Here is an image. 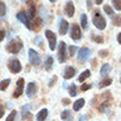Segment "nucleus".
I'll return each mask as SVG.
<instances>
[{"label":"nucleus","instance_id":"nucleus-21","mask_svg":"<svg viewBox=\"0 0 121 121\" xmlns=\"http://www.w3.org/2000/svg\"><path fill=\"white\" fill-rule=\"evenodd\" d=\"M89 76H90V70L89 69L84 70L83 73H82L79 76H78V82H79V83H83L84 80L87 79V78H88Z\"/></svg>","mask_w":121,"mask_h":121},{"label":"nucleus","instance_id":"nucleus-13","mask_svg":"<svg viewBox=\"0 0 121 121\" xmlns=\"http://www.w3.org/2000/svg\"><path fill=\"white\" fill-rule=\"evenodd\" d=\"M75 74H76V69L73 66H67L64 70V78L65 79H70V78H73L75 76Z\"/></svg>","mask_w":121,"mask_h":121},{"label":"nucleus","instance_id":"nucleus-6","mask_svg":"<svg viewBox=\"0 0 121 121\" xmlns=\"http://www.w3.org/2000/svg\"><path fill=\"white\" fill-rule=\"evenodd\" d=\"M29 60L32 65L38 66L41 64V57L36 51H34L33 48H29Z\"/></svg>","mask_w":121,"mask_h":121},{"label":"nucleus","instance_id":"nucleus-35","mask_svg":"<svg viewBox=\"0 0 121 121\" xmlns=\"http://www.w3.org/2000/svg\"><path fill=\"white\" fill-rule=\"evenodd\" d=\"M77 50H78V48H77L76 46H74V45H70L69 48H68V53H69V56H74V55H75V53L77 52Z\"/></svg>","mask_w":121,"mask_h":121},{"label":"nucleus","instance_id":"nucleus-20","mask_svg":"<svg viewBox=\"0 0 121 121\" xmlns=\"http://www.w3.org/2000/svg\"><path fill=\"white\" fill-rule=\"evenodd\" d=\"M29 18L30 20L32 19H34V16H35V6H34V3H33V1H31V0H29Z\"/></svg>","mask_w":121,"mask_h":121},{"label":"nucleus","instance_id":"nucleus-33","mask_svg":"<svg viewBox=\"0 0 121 121\" xmlns=\"http://www.w3.org/2000/svg\"><path fill=\"white\" fill-rule=\"evenodd\" d=\"M112 3H113V7H115L116 10L121 11V0H111Z\"/></svg>","mask_w":121,"mask_h":121},{"label":"nucleus","instance_id":"nucleus-25","mask_svg":"<svg viewBox=\"0 0 121 121\" xmlns=\"http://www.w3.org/2000/svg\"><path fill=\"white\" fill-rule=\"evenodd\" d=\"M10 82L11 80L8 78V79H3L0 82V91H3V90H6L8 88V86L10 85Z\"/></svg>","mask_w":121,"mask_h":121},{"label":"nucleus","instance_id":"nucleus-29","mask_svg":"<svg viewBox=\"0 0 121 121\" xmlns=\"http://www.w3.org/2000/svg\"><path fill=\"white\" fill-rule=\"evenodd\" d=\"M68 92H69V95L72 96V97H75V96L77 95V86L75 85V84H72L69 86V88H68Z\"/></svg>","mask_w":121,"mask_h":121},{"label":"nucleus","instance_id":"nucleus-36","mask_svg":"<svg viewBox=\"0 0 121 121\" xmlns=\"http://www.w3.org/2000/svg\"><path fill=\"white\" fill-rule=\"evenodd\" d=\"M90 88H91V85H90V84H83V85L80 86V90H82V91H86V90L90 89Z\"/></svg>","mask_w":121,"mask_h":121},{"label":"nucleus","instance_id":"nucleus-40","mask_svg":"<svg viewBox=\"0 0 121 121\" xmlns=\"http://www.w3.org/2000/svg\"><path fill=\"white\" fill-rule=\"evenodd\" d=\"M78 121H88V118H87V116L83 115V116H80L79 117V120Z\"/></svg>","mask_w":121,"mask_h":121},{"label":"nucleus","instance_id":"nucleus-3","mask_svg":"<svg viewBox=\"0 0 121 121\" xmlns=\"http://www.w3.org/2000/svg\"><path fill=\"white\" fill-rule=\"evenodd\" d=\"M17 19L20 20V21H21V22H22L29 30H32V21L30 20L28 13H26L24 10L20 11L19 13H17Z\"/></svg>","mask_w":121,"mask_h":121},{"label":"nucleus","instance_id":"nucleus-10","mask_svg":"<svg viewBox=\"0 0 121 121\" xmlns=\"http://www.w3.org/2000/svg\"><path fill=\"white\" fill-rule=\"evenodd\" d=\"M90 54H91V52L88 48H80L79 52H78V60L84 63V62H86L88 58H89Z\"/></svg>","mask_w":121,"mask_h":121},{"label":"nucleus","instance_id":"nucleus-19","mask_svg":"<svg viewBox=\"0 0 121 121\" xmlns=\"http://www.w3.org/2000/svg\"><path fill=\"white\" fill-rule=\"evenodd\" d=\"M29 109H30L29 105H24L22 107V120H26L28 118H32L31 113H30V111H29Z\"/></svg>","mask_w":121,"mask_h":121},{"label":"nucleus","instance_id":"nucleus-47","mask_svg":"<svg viewBox=\"0 0 121 121\" xmlns=\"http://www.w3.org/2000/svg\"><path fill=\"white\" fill-rule=\"evenodd\" d=\"M120 83H121V79H120Z\"/></svg>","mask_w":121,"mask_h":121},{"label":"nucleus","instance_id":"nucleus-23","mask_svg":"<svg viewBox=\"0 0 121 121\" xmlns=\"http://www.w3.org/2000/svg\"><path fill=\"white\" fill-rule=\"evenodd\" d=\"M80 24H82V28L84 30H87V28H88V19H87L86 14H82L80 16Z\"/></svg>","mask_w":121,"mask_h":121},{"label":"nucleus","instance_id":"nucleus-12","mask_svg":"<svg viewBox=\"0 0 121 121\" xmlns=\"http://www.w3.org/2000/svg\"><path fill=\"white\" fill-rule=\"evenodd\" d=\"M68 26H69L68 22H67L65 19L60 18V26H58V31H60V35H65V34H66L67 30H68Z\"/></svg>","mask_w":121,"mask_h":121},{"label":"nucleus","instance_id":"nucleus-1","mask_svg":"<svg viewBox=\"0 0 121 121\" xmlns=\"http://www.w3.org/2000/svg\"><path fill=\"white\" fill-rule=\"evenodd\" d=\"M22 48H23L22 42L20 41V40L13 39V40H11V41L7 44L6 50L9 52V53H11V54H17V53H19V52L22 50Z\"/></svg>","mask_w":121,"mask_h":121},{"label":"nucleus","instance_id":"nucleus-16","mask_svg":"<svg viewBox=\"0 0 121 121\" xmlns=\"http://www.w3.org/2000/svg\"><path fill=\"white\" fill-rule=\"evenodd\" d=\"M110 70H111V66L109 65L108 63H106L102 65L101 67V69H100V75H101L102 77H107L109 75V73H110Z\"/></svg>","mask_w":121,"mask_h":121},{"label":"nucleus","instance_id":"nucleus-15","mask_svg":"<svg viewBox=\"0 0 121 121\" xmlns=\"http://www.w3.org/2000/svg\"><path fill=\"white\" fill-rule=\"evenodd\" d=\"M48 109H42L39 111V113L36 115V121H45L46 118H48Z\"/></svg>","mask_w":121,"mask_h":121},{"label":"nucleus","instance_id":"nucleus-48","mask_svg":"<svg viewBox=\"0 0 121 121\" xmlns=\"http://www.w3.org/2000/svg\"><path fill=\"white\" fill-rule=\"evenodd\" d=\"M120 62H121V60H120Z\"/></svg>","mask_w":121,"mask_h":121},{"label":"nucleus","instance_id":"nucleus-39","mask_svg":"<svg viewBox=\"0 0 121 121\" xmlns=\"http://www.w3.org/2000/svg\"><path fill=\"white\" fill-rule=\"evenodd\" d=\"M3 115H4V109H3L2 106L0 105V119L3 117Z\"/></svg>","mask_w":121,"mask_h":121},{"label":"nucleus","instance_id":"nucleus-22","mask_svg":"<svg viewBox=\"0 0 121 121\" xmlns=\"http://www.w3.org/2000/svg\"><path fill=\"white\" fill-rule=\"evenodd\" d=\"M53 63H54V58L52 57V56H48L46 57V60H45V68H46V70H51L52 66H53Z\"/></svg>","mask_w":121,"mask_h":121},{"label":"nucleus","instance_id":"nucleus-34","mask_svg":"<svg viewBox=\"0 0 121 121\" xmlns=\"http://www.w3.org/2000/svg\"><path fill=\"white\" fill-rule=\"evenodd\" d=\"M92 40L95 42H97V43H99V44L104 43V38L101 35H92Z\"/></svg>","mask_w":121,"mask_h":121},{"label":"nucleus","instance_id":"nucleus-27","mask_svg":"<svg viewBox=\"0 0 121 121\" xmlns=\"http://www.w3.org/2000/svg\"><path fill=\"white\" fill-rule=\"evenodd\" d=\"M112 24L116 26H121V16L120 14H116L112 18Z\"/></svg>","mask_w":121,"mask_h":121},{"label":"nucleus","instance_id":"nucleus-37","mask_svg":"<svg viewBox=\"0 0 121 121\" xmlns=\"http://www.w3.org/2000/svg\"><path fill=\"white\" fill-rule=\"evenodd\" d=\"M4 36H6V31L4 30H0V42L3 41Z\"/></svg>","mask_w":121,"mask_h":121},{"label":"nucleus","instance_id":"nucleus-4","mask_svg":"<svg viewBox=\"0 0 121 121\" xmlns=\"http://www.w3.org/2000/svg\"><path fill=\"white\" fill-rule=\"evenodd\" d=\"M8 67H9L10 72H11L12 74H18L22 70V65H21V63H20V60H17V58L10 60L9 63H8Z\"/></svg>","mask_w":121,"mask_h":121},{"label":"nucleus","instance_id":"nucleus-5","mask_svg":"<svg viewBox=\"0 0 121 121\" xmlns=\"http://www.w3.org/2000/svg\"><path fill=\"white\" fill-rule=\"evenodd\" d=\"M67 48H66V44L65 42H60V45H58V62L60 63H65L67 60Z\"/></svg>","mask_w":121,"mask_h":121},{"label":"nucleus","instance_id":"nucleus-8","mask_svg":"<svg viewBox=\"0 0 121 121\" xmlns=\"http://www.w3.org/2000/svg\"><path fill=\"white\" fill-rule=\"evenodd\" d=\"M70 38L73 39L74 41H78L82 38V31H80V28L78 26V24L74 23L72 26V30H70Z\"/></svg>","mask_w":121,"mask_h":121},{"label":"nucleus","instance_id":"nucleus-2","mask_svg":"<svg viewBox=\"0 0 121 121\" xmlns=\"http://www.w3.org/2000/svg\"><path fill=\"white\" fill-rule=\"evenodd\" d=\"M92 23H94V26L97 28L98 30H104L107 26V21L104 17L100 14L99 11H96L94 13V16H92Z\"/></svg>","mask_w":121,"mask_h":121},{"label":"nucleus","instance_id":"nucleus-38","mask_svg":"<svg viewBox=\"0 0 121 121\" xmlns=\"http://www.w3.org/2000/svg\"><path fill=\"white\" fill-rule=\"evenodd\" d=\"M56 80H57V77H56V76H54V77H53V80H50V83H48V86H50V87H52V86H54V83H55V82H56Z\"/></svg>","mask_w":121,"mask_h":121},{"label":"nucleus","instance_id":"nucleus-14","mask_svg":"<svg viewBox=\"0 0 121 121\" xmlns=\"http://www.w3.org/2000/svg\"><path fill=\"white\" fill-rule=\"evenodd\" d=\"M64 11H65V13H66L67 17L72 18V17L74 16V13H75V7H74V3L72 2V1H68V2L66 3V6H65Z\"/></svg>","mask_w":121,"mask_h":121},{"label":"nucleus","instance_id":"nucleus-9","mask_svg":"<svg viewBox=\"0 0 121 121\" xmlns=\"http://www.w3.org/2000/svg\"><path fill=\"white\" fill-rule=\"evenodd\" d=\"M23 90H24V79L23 78H20L18 82H17V87L13 92V97L14 98H19L20 96L23 94Z\"/></svg>","mask_w":121,"mask_h":121},{"label":"nucleus","instance_id":"nucleus-11","mask_svg":"<svg viewBox=\"0 0 121 121\" xmlns=\"http://www.w3.org/2000/svg\"><path fill=\"white\" fill-rule=\"evenodd\" d=\"M36 91H38V86L35 83H29L28 86H26V96L29 98H33L35 95H36Z\"/></svg>","mask_w":121,"mask_h":121},{"label":"nucleus","instance_id":"nucleus-32","mask_svg":"<svg viewBox=\"0 0 121 121\" xmlns=\"http://www.w3.org/2000/svg\"><path fill=\"white\" fill-rule=\"evenodd\" d=\"M16 118H17V111L16 110H12L11 113L8 116V118H7L6 121H16Z\"/></svg>","mask_w":121,"mask_h":121},{"label":"nucleus","instance_id":"nucleus-7","mask_svg":"<svg viewBox=\"0 0 121 121\" xmlns=\"http://www.w3.org/2000/svg\"><path fill=\"white\" fill-rule=\"evenodd\" d=\"M45 36H46L48 40L50 48H51L52 51H54L55 48H56V35H55V33L52 32L51 30H46V31H45Z\"/></svg>","mask_w":121,"mask_h":121},{"label":"nucleus","instance_id":"nucleus-46","mask_svg":"<svg viewBox=\"0 0 121 121\" xmlns=\"http://www.w3.org/2000/svg\"><path fill=\"white\" fill-rule=\"evenodd\" d=\"M55 1H56V0H50V2H52V3L55 2Z\"/></svg>","mask_w":121,"mask_h":121},{"label":"nucleus","instance_id":"nucleus-43","mask_svg":"<svg viewBox=\"0 0 121 121\" xmlns=\"http://www.w3.org/2000/svg\"><path fill=\"white\" fill-rule=\"evenodd\" d=\"M86 3H87V7H88V9H91V1H90V0H87L86 1Z\"/></svg>","mask_w":121,"mask_h":121},{"label":"nucleus","instance_id":"nucleus-30","mask_svg":"<svg viewBox=\"0 0 121 121\" xmlns=\"http://www.w3.org/2000/svg\"><path fill=\"white\" fill-rule=\"evenodd\" d=\"M109 106H110V102L107 101V100H105L101 105L99 106V111H100V112H105L106 110L109 108Z\"/></svg>","mask_w":121,"mask_h":121},{"label":"nucleus","instance_id":"nucleus-17","mask_svg":"<svg viewBox=\"0 0 121 121\" xmlns=\"http://www.w3.org/2000/svg\"><path fill=\"white\" fill-rule=\"evenodd\" d=\"M60 118L63 121H72L73 120V113L70 110H64L60 113Z\"/></svg>","mask_w":121,"mask_h":121},{"label":"nucleus","instance_id":"nucleus-45","mask_svg":"<svg viewBox=\"0 0 121 121\" xmlns=\"http://www.w3.org/2000/svg\"><path fill=\"white\" fill-rule=\"evenodd\" d=\"M102 1H104V0H95L96 4H101V3H102Z\"/></svg>","mask_w":121,"mask_h":121},{"label":"nucleus","instance_id":"nucleus-42","mask_svg":"<svg viewBox=\"0 0 121 121\" xmlns=\"http://www.w3.org/2000/svg\"><path fill=\"white\" fill-rule=\"evenodd\" d=\"M99 55H100V56H107V55H108V52L107 51H100L99 52Z\"/></svg>","mask_w":121,"mask_h":121},{"label":"nucleus","instance_id":"nucleus-31","mask_svg":"<svg viewBox=\"0 0 121 121\" xmlns=\"http://www.w3.org/2000/svg\"><path fill=\"white\" fill-rule=\"evenodd\" d=\"M6 12H7L6 4H4V2H3V1H1V0H0V18L4 16V14H6Z\"/></svg>","mask_w":121,"mask_h":121},{"label":"nucleus","instance_id":"nucleus-18","mask_svg":"<svg viewBox=\"0 0 121 121\" xmlns=\"http://www.w3.org/2000/svg\"><path fill=\"white\" fill-rule=\"evenodd\" d=\"M84 105H85V99L80 98V99H78V100H76V101L74 102L73 109L75 110V111H78V110H80V109L83 108Z\"/></svg>","mask_w":121,"mask_h":121},{"label":"nucleus","instance_id":"nucleus-26","mask_svg":"<svg viewBox=\"0 0 121 121\" xmlns=\"http://www.w3.org/2000/svg\"><path fill=\"white\" fill-rule=\"evenodd\" d=\"M42 20L40 19V18H36V19L34 20V22L32 23V29H34V30H39L40 28L42 26Z\"/></svg>","mask_w":121,"mask_h":121},{"label":"nucleus","instance_id":"nucleus-24","mask_svg":"<svg viewBox=\"0 0 121 121\" xmlns=\"http://www.w3.org/2000/svg\"><path fill=\"white\" fill-rule=\"evenodd\" d=\"M112 83V79L111 78H108V77H106L104 80H101L100 83H99V88H104V87H107L109 85H111Z\"/></svg>","mask_w":121,"mask_h":121},{"label":"nucleus","instance_id":"nucleus-28","mask_svg":"<svg viewBox=\"0 0 121 121\" xmlns=\"http://www.w3.org/2000/svg\"><path fill=\"white\" fill-rule=\"evenodd\" d=\"M104 11L106 12V14H108V16H110V17L115 16L113 9H112V8L109 6V4H105V6H104Z\"/></svg>","mask_w":121,"mask_h":121},{"label":"nucleus","instance_id":"nucleus-44","mask_svg":"<svg viewBox=\"0 0 121 121\" xmlns=\"http://www.w3.org/2000/svg\"><path fill=\"white\" fill-rule=\"evenodd\" d=\"M117 40H118V43H119V44H121V32L118 34V36H117Z\"/></svg>","mask_w":121,"mask_h":121},{"label":"nucleus","instance_id":"nucleus-41","mask_svg":"<svg viewBox=\"0 0 121 121\" xmlns=\"http://www.w3.org/2000/svg\"><path fill=\"white\" fill-rule=\"evenodd\" d=\"M62 101H63V105L67 106V105H69V102H70V100H69V99H67V98H64V99H63V100H62Z\"/></svg>","mask_w":121,"mask_h":121}]
</instances>
